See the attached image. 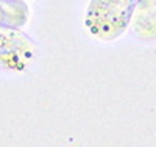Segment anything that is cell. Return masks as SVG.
Returning <instances> with one entry per match:
<instances>
[{
    "label": "cell",
    "mask_w": 156,
    "mask_h": 147,
    "mask_svg": "<svg viewBox=\"0 0 156 147\" xmlns=\"http://www.w3.org/2000/svg\"><path fill=\"white\" fill-rule=\"evenodd\" d=\"M103 2H112V8H115L117 13H126L133 0H103Z\"/></svg>",
    "instance_id": "6da1fadb"
}]
</instances>
